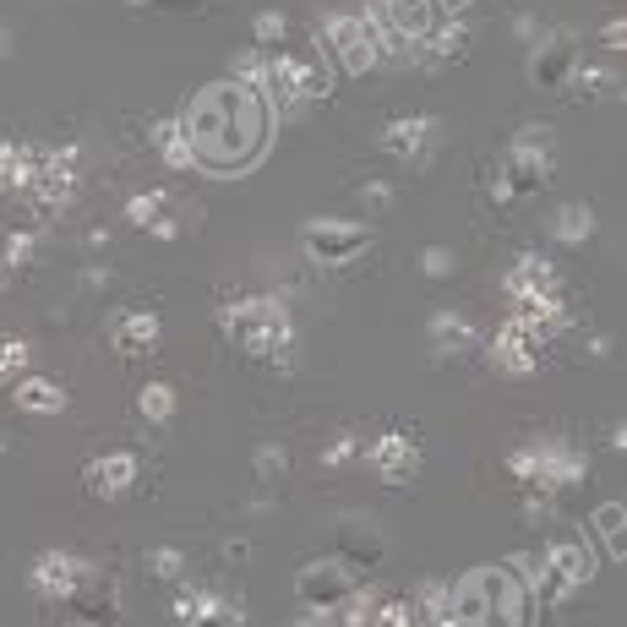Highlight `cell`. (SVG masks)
I'll use <instances>...</instances> for the list:
<instances>
[{"mask_svg": "<svg viewBox=\"0 0 627 627\" xmlns=\"http://www.w3.org/2000/svg\"><path fill=\"white\" fill-rule=\"evenodd\" d=\"M448 627H535V590L518 562H491L448 584Z\"/></svg>", "mask_w": 627, "mask_h": 627, "instance_id": "cell-2", "label": "cell"}, {"mask_svg": "<svg viewBox=\"0 0 627 627\" xmlns=\"http://www.w3.org/2000/svg\"><path fill=\"white\" fill-rule=\"evenodd\" d=\"M246 557H251V540H229L224 546V562H246Z\"/></svg>", "mask_w": 627, "mask_h": 627, "instance_id": "cell-35", "label": "cell"}, {"mask_svg": "<svg viewBox=\"0 0 627 627\" xmlns=\"http://www.w3.org/2000/svg\"><path fill=\"white\" fill-rule=\"evenodd\" d=\"M426 338H432V355H443V360H448V355H464V349H470L474 327L459 312H437V316H432V327H426Z\"/></svg>", "mask_w": 627, "mask_h": 627, "instance_id": "cell-19", "label": "cell"}, {"mask_svg": "<svg viewBox=\"0 0 627 627\" xmlns=\"http://www.w3.org/2000/svg\"><path fill=\"white\" fill-rule=\"evenodd\" d=\"M540 568L562 573L568 584H590V579H595V557H590V546H579V540H557V546H546Z\"/></svg>", "mask_w": 627, "mask_h": 627, "instance_id": "cell-18", "label": "cell"}, {"mask_svg": "<svg viewBox=\"0 0 627 627\" xmlns=\"http://www.w3.org/2000/svg\"><path fill=\"white\" fill-rule=\"evenodd\" d=\"M360 579L338 562V557H322V562H306L301 579H295V601L306 617H338L349 601H355Z\"/></svg>", "mask_w": 627, "mask_h": 627, "instance_id": "cell-4", "label": "cell"}, {"mask_svg": "<svg viewBox=\"0 0 627 627\" xmlns=\"http://www.w3.org/2000/svg\"><path fill=\"white\" fill-rule=\"evenodd\" d=\"M110 344H115L121 360H148L158 344H164V322H158V312H143V306L115 312V322H110Z\"/></svg>", "mask_w": 627, "mask_h": 627, "instance_id": "cell-9", "label": "cell"}, {"mask_svg": "<svg viewBox=\"0 0 627 627\" xmlns=\"http://www.w3.org/2000/svg\"><path fill=\"white\" fill-rule=\"evenodd\" d=\"M360 208H366V213H388V208H393V191H388L382 180H366V186H360Z\"/></svg>", "mask_w": 627, "mask_h": 627, "instance_id": "cell-32", "label": "cell"}, {"mask_svg": "<svg viewBox=\"0 0 627 627\" xmlns=\"http://www.w3.org/2000/svg\"><path fill=\"white\" fill-rule=\"evenodd\" d=\"M164 202H169L164 191H143V197H137V202L126 208V219H132L137 229H154L158 219H164Z\"/></svg>", "mask_w": 627, "mask_h": 627, "instance_id": "cell-26", "label": "cell"}, {"mask_svg": "<svg viewBox=\"0 0 627 627\" xmlns=\"http://www.w3.org/2000/svg\"><path fill=\"white\" fill-rule=\"evenodd\" d=\"M22 366H27V338L5 333V338H0V377H16Z\"/></svg>", "mask_w": 627, "mask_h": 627, "instance_id": "cell-30", "label": "cell"}, {"mask_svg": "<svg viewBox=\"0 0 627 627\" xmlns=\"http://www.w3.org/2000/svg\"><path fill=\"white\" fill-rule=\"evenodd\" d=\"M590 235H595V208H590V202H568V208L557 213V240L584 246Z\"/></svg>", "mask_w": 627, "mask_h": 627, "instance_id": "cell-22", "label": "cell"}, {"mask_svg": "<svg viewBox=\"0 0 627 627\" xmlns=\"http://www.w3.org/2000/svg\"><path fill=\"white\" fill-rule=\"evenodd\" d=\"M338 562H344L349 573H371V568L382 562V540L371 535V524H366V518H349V524H344V540H338Z\"/></svg>", "mask_w": 627, "mask_h": 627, "instance_id": "cell-17", "label": "cell"}, {"mask_svg": "<svg viewBox=\"0 0 627 627\" xmlns=\"http://www.w3.org/2000/svg\"><path fill=\"white\" fill-rule=\"evenodd\" d=\"M540 355H546V349H540V344L524 333V322H513V316H507L502 333L491 338V366L507 371V377H529V371L540 366Z\"/></svg>", "mask_w": 627, "mask_h": 627, "instance_id": "cell-14", "label": "cell"}, {"mask_svg": "<svg viewBox=\"0 0 627 627\" xmlns=\"http://www.w3.org/2000/svg\"><path fill=\"white\" fill-rule=\"evenodd\" d=\"M579 104H595V99H612V93H623V82H617V71H606V66H573V77L562 82Z\"/></svg>", "mask_w": 627, "mask_h": 627, "instance_id": "cell-20", "label": "cell"}, {"mask_svg": "<svg viewBox=\"0 0 627 627\" xmlns=\"http://www.w3.org/2000/svg\"><path fill=\"white\" fill-rule=\"evenodd\" d=\"M421 273L426 279H454V251L448 246H426L421 251Z\"/></svg>", "mask_w": 627, "mask_h": 627, "instance_id": "cell-31", "label": "cell"}, {"mask_svg": "<svg viewBox=\"0 0 627 627\" xmlns=\"http://www.w3.org/2000/svg\"><path fill=\"white\" fill-rule=\"evenodd\" d=\"M573 38L568 33H540V44H535V55H529V82L540 88V93H551V88H562L568 77H573Z\"/></svg>", "mask_w": 627, "mask_h": 627, "instance_id": "cell-12", "label": "cell"}, {"mask_svg": "<svg viewBox=\"0 0 627 627\" xmlns=\"http://www.w3.org/2000/svg\"><path fill=\"white\" fill-rule=\"evenodd\" d=\"M301 246L316 268H349L371 251V229L360 219H312L301 229Z\"/></svg>", "mask_w": 627, "mask_h": 627, "instance_id": "cell-5", "label": "cell"}, {"mask_svg": "<svg viewBox=\"0 0 627 627\" xmlns=\"http://www.w3.org/2000/svg\"><path fill=\"white\" fill-rule=\"evenodd\" d=\"M137 454H126V448H115V454H99L88 470H82V485L99 496V502H115V496H132L137 491Z\"/></svg>", "mask_w": 627, "mask_h": 627, "instance_id": "cell-10", "label": "cell"}, {"mask_svg": "<svg viewBox=\"0 0 627 627\" xmlns=\"http://www.w3.org/2000/svg\"><path fill=\"white\" fill-rule=\"evenodd\" d=\"M137 415H143L148 426H169V421H175V388H169V382H148V388L137 393Z\"/></svg>", "mask_w": 627, "mask_h": 627, "instance_id": "cell-23", "label": "cell"}, {"mask_svg": "<svg viewBox=\"0 0 627 627\" xmlns=\"http://www.w3.org/2000/svg\"><path fill=\"white\" fill-rule=\"evenodd\" d=\"M382 22L393 27L399 44H421V38H432L448 16L437 11V0H382Z\"/></svg>", "mask_w": 627, "mask_h": 627, "instance_id": "cell-13", "label": "cell"}, {"mask_svg": "<svg viewBox=\"0 0 627 627\" xmlns=\"http://www.w3.org/2000/svg\"><path fill=\"white\" fill-rule=\"evenodd\" d=\"M316 49L327 55V66H338V71H349V77H366V71L377 66L371 38H366V33H360V22H355V16H344V11H333V16L322 22Z\"/></svg>", "mask_w": 627, "mask_h": 627, "instance_id": "cell-6", "label": "cell"}, {"mask_svg": "<svg viewBox=\"0 0 627 627\" xmlns=\"http://www.w3.org/2000/svg\"><path fill=\"white\" fill-rule=\"evenodd\" d=\"M180 137L191 148V164L208 175H240L251 169L268 137H273V104L246 88V82H213L202 88L186 115H180Z\"/></svg>", "mask_w": 627, "mask_h": 627, "instance_id": "cell-1", "label": "cell"}, {"mask_svg": "<svg viewBox=\"0 0 627 627\" xmlns=\"http://www.w3.org/2000/svg\"><path fill=\"white\" fill-rule=\"evenodd\" d=\"M437 121L432 115H399V121H388L382 126V148L393 158H410V164H421V158L432 154V143H437Z\"/></svg>", "mask_w": 627, "mask_h": 627, "instance_id": "cell-15", "label": "cell"}, {"mask_svg": "<svg viewBox=\"0 0 627 627\" xmlns=\"http://www.w3.org/2000/svg\"><path fill=\"white\" fill-rule=\"evenodd\" d=\"M219 327H224V338L240 355H251V360H262L273 371L295 366V322H290V306L279 295H235V301H224Z\"/></svg>", "mask_w": 627, "mask_h": 627, "instance_id": "cell-3", "label": "cell"}, {"mask_svg": "<svg viewBox=\"0 0 627 627\" xmlns=\"http://www.w3.org/2000/svg\"><path fill=\"white\" fill-rule=\"evenodd\" d=\"M360 454H366V448H360V437H355V432H344V437H333V443L322 448V464H327V470H338V464H349V459H360Z\"/></svg>", "mask_w": 627, "mask_h": 627, "instance_id": "cell-27", "label": "cell"}, {"mask_svg": "<svg viewBox=\"0 0 627 627\" xmlns=\"http://www.w3.org/2000/svg\"><path fill=\"white\" fill-rule=\"evenodd\" d=\"M601 44L612 49V55H623V44H627V27L623 22H606V33H601Z\"/></svg>", "mask_w": 627, "mask_h": 627, "instance_id": "cell-33", "label": "cell"}, {"mask_svg": "<svg viewBox=\"0 0 627 627\" xmlns=\"http://www.w3.org/2000/svg\"><path fill=\"white\" fill-rule=\"evenodd\" d=\"M551 154H529V148H507L502 164H496V180L507 197H535L540 186H551Z\"/></svg>", "mask_w": 627, "mask_h": 627, "instance_id": "cell-11", "label": "cell"}, {"mask_svg": "<svg viewBox=\"0 0 627 627\" xmlns=\"http://www.w3.org/2000/svg\"><path fill=\"white\" fill-rule=\"evenodd\" d=\"M623 529H627V507H623V502H606V507H595V518H590V535H601V540L612 546V562H623Z\"/></svg>", "mask_w": 627, "mask_h": 627, "instance_id": "cell-21", "label": "cell"}, {"mask_svg": "<svg viewBox=\"0 0 627 627\" xmlns=\"http://www.w3.org/2000/svg\"><path fill=\"white\" fill-rule=\"evenodd\" d=\"M104 284H110V273H104V268H88V273H82V290H88V295H99Z\"/></svg>", "mask_w": 627, "mask_h": 627, "instance_id": "cell-34", "label": "cell"}, {"mask_svg": "<svg viewBox=\"0 0 627 627\" xmlns=\"http://www.w3.org/2000/svg\"><path fill=\"white\" fill-rule=\"evenodd\" d=\"M251 470L262 485H279L284 474H290V448H279V443H262L257 454H251Z\"/></svg>", "mask_w": 627, "mask_h": 627, "instance_id": "cell-25", "label": "cell"}, {"mask_svg": "<svg viewBox=\"0 0 627 627\" xmlns=\"http://www.w3.org/2000/svg\"><path fill=\"white\" fill-rule=\"evenodd\" d=\"M71 627H82V623H71Z\"/></svg>", "mask_w": 627, "mask_h": 627, "instance_id": "cell-37", "label": "cell"}, {"mask_svg": "<svg viewBox=\"0 0 627 627\" xmlns=\"http://www.w3.org/2000/svg\"><path fill=\"white\" fill-rule=\"evenodd\" d=\"M88 573H93V568H88L82 557H71V551H38L33 568H27V584H33V595L66 606V601L88 584Z\"/></svg>", "mask_w": 627, "mask_h": 627, "instance_id": "cell-7", "label": "cell"}, {"mask_svg": "<svg viewBox=\"0 0 627 627\" xmlns=\"http://www.w3.org/2000/svg\"><path fill=\"white\" fill-rule=\"evenodd\" d=\"M360 459L382 474V480L404 485L410 474L421 470V437H410V432H382L377 443H366V454H360Z\"/></svg>", "mask_w": 627, "mask_h": 627, "instance_id": "cell-8", "label": "cell"}, {"mask_svg": "<svg viewBox=\"0 0 627 627\" xmlns=\"http://www.w3.org/2000/svg\"><path fill=\"white\" fill-rule=\"evenodd\" d=\"M5 49H11V33H5V27H0V60H5Z\"/></svg>", "mask_w": 627, "mask_h": 627, "instance_id": "cell-36", "label": "cell"}, {"mask_svg": "<svg viewBox=\"0 0 627 627\" xmlns=\"http://www.w3.org/2000/svg\"><path fill=\"white\" fill-rule=\"evenodd\" d=\"M11 404L27 410V415H60L71 399H66L60 382H49V377H38V371H22V377L11 382Z\"/></svg>", "mask_w": 627, "mask_h": 627, "instance_id": "cell-16", "label": "cell"}, {"mask_svg": "<svg viewBox=\"0 0 627 627\" xmlns=\"http://www.w3.org/2000/svg\"><path fill=\"white\" fill-rule=\"evenodd\" d=\"M22 262H33V229H16L5 240V268L0 273H22Z\"/></svg>", "mask_w": 627, "mask_h": 627, "instance_id": "cell-29", "label": "cell"}, {"mask_svg": "<svg viewBox=\"0 0 627 627\" xmlns=\"http://www.w3.org/2000/svg\"><path fill=\"white\" fill-rule=\"evenodd\" d=\"M143 568H148V579H158V584H186V551H175V546H154L143 557Z\"/></svg>", "mask_w": 627, "mask_h": 627, "instance_id": "cell-24", "label": "cell"}, {"mask_svg": "<svg viewBox=\"0 0 627 627\" xmlns=\"http://www.w3.org/2000/svg\"><path fill=\"white\" fill-rule=\"evenodd\" d=\"M551 126H540V121H529V126H518V137L507 143V148H529V154H551Z\"/></svg>", "mask_w": 627, "mask_h": 627, "instance_id": "cell-28", "label": "cell"}]
</instances>
